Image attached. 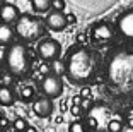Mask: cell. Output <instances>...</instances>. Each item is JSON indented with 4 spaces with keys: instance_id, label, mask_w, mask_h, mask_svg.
I'll return each mask as SVG.
<instances>
[{
    "instance_id": "8",
    "label": "cell",
    "mask_w": 133,
    "mask_h": 132,
    "mask_svg": "<svg viewBox=\"0 0 133 132\" xmlns=\"http://www.w3.org/2000/svg\"><path fill=\"white\" fill-rule=\"evenodd\" d=\"M44 24H46V27L51 29V31H63L68 22H66V16L63 14V10H55L53 9L46 16Z\"/></svg>"
},
{
    "instance_id": "4",
    "label": "cell",
    "mask_w": 133,
    "mask_h": 132,
    "mask_svg": "<svg viewBox=\"0 0 133 132\" xmlns=\"http://www.w3.org/2000/svg\"><path fill=\"white\" fill-rule=\"evenodd\" d=\"M16 33L24 41H34L44 33V24L34 16H21L16 22Z\"/></svg>"
},
{
    "instance_id": "32",
    "label": "cell",
    "mask_w": 133,
    "mask_h": 132,
    "mask_svg": "<svg viewBox=\"0 0 133 132\" xmlns=\"http://www.w3.org/2000/svg\"><path fill=\"white\" fill-rule=\"evenodd\" d=\"M0 118H2V112H0Z\"/></svg>"
},
{
    "instance_id": "5",
    "label": "cell",
    "mask_w": 133,
    "mask_h": 132,
    "mask_svg": "<svg viewBox=\"0 0 133 132\" xmlns=\"http://www.w3.org/2000/svg\"><path fill=\"white\" fill-rule=\"evenodd\" d=\"M41 88H43V93L48 98H53V100L62 96L63 93V82L60 79V76H55V74H48L41 82Z\"/></svg>"
},
{
    "instance_id": "29",
    "label": "cell",
    "mask_w": 133,
    "mask_h": 132,
    "mask_svg": "<svg viewBox=\"0 0 133 132\" xmlns=\"http://www.w3.org/2000/svg\"><path fill=\"white\" fill-rule=\"evenodd\" d=\"M128 118H133V110H131V112L128 113Z\"/></svg>"
},
{
    "instance_id": "23",
    "label": "cell",
    "mask_w": 133,
    "mask_h": 132,
    "mask_svg": "<svg viewBox=\"0 0 133 132\" xmlns=\"http://www.w3.org/2000/svg\"><path fill=\"white\" fill-rule=\"evenodd\" d=\"M75 21H77V17H75L74 14H68V16H66V22H68V24H74Z\"/></svg>"
},
{
    "instance_id": "19",
    "label": "cell",
    "mask_w": 133,
    "mask_h": 132,
    "mask_svg": "<svg viewBox=\"0 0 133 132\" xmlns=\"http://www.w3.org/2000/svg\"><path fill=\"white\" fill-rule=\"evenodd\" d=\"M21 96H22L24 101H28L32 98V88L31 86H26V88H22V93H21Z\"/></svg>"
},
{
    "instance_id": "27",
    "label": "cell",
    "mask_w": 133,
    "mask_h": 132,
    "mask_svg": "<svg viewBox=\"0 0 133 132\" xmlns=\"http://www.w3.org/2000/svg\"><path fill=\"white\" fill-rule=\"evenodd\" d=\"M24 132H38V130H36L34 127H29V125H28V127H26V130H24Z\"/></svg>"
},
{
    "instance_id": "30",
    "label": "cell",
    "mask_w": 133,
    "mask_h": 132,
    "mask_svg": "<svg viewBox=\"0 0 133 132\" xmlns=\"http://www.w3.org/2000/svg\"><path fill=\"white\" fill-rule=\"evenodd\" d=\"M5 4V0H0V9H2V5Z\"/></svg>"
},
{
    "instance_id": "10",
    "label": "cell",
    "mask_w": 133,
    "mask_h": 132,
    "mask_svg": "<svg viewBox=\"0 0 133 132\" xmlns=\"http://www.w3.org/2000/svg\"><path fill=\"white\" fill-rule=\"evenodd\" d=\"M118 29L125 38L133 39V10L125 12L119 19H118Z\"/></svg>"
},
{
    "instance_id": "7",
    "label": "cell",
    "mask_w": 133,
    "mask_h": 132,
    "mask_svg": "<svg viewBox=\"0 0 133 132\" xmlns=\"http://www.w3.org/2000/svg\"><path fill=\"white\" fill-rule=\"evenodd\" d=\"M90 36H92V39H94L97 45H108V43L113 39L114 31H113V27H111L109 24L99 22L90 29Z\"/></svg>"
},
{
    "instance_id": "24",
    "label": "cell",
    "mask_w": 133,
    "mask_h": 132,
    "mask_svg": "<svg viewBox=\"0 0 133 132\" xmlns=\"http://www.w3.org/2000/svg\"><path fill=\"white\" fill-rule=\"evenodd\" d=\"M39 72H41V74H48V72H50V67L48 65H41L39 67Z\"/></svg>"
},
{
    "instance_id": "11",
    "label": "cell",
    "mask_w": 133,
    "mask_h": 132,
    "mask_svg": "<svg viewBox=\"0 0 133 132\" xmlns=\"http://www.w3.org/2000/svg\"><path fill=\"white\" fill-rule=\"evenodd\" d=\"M0 17H2V21L7 24H14L17 22V19H19V10H17L16 5L12 4H4L2 5V9H0Z\"/></svg>"
},
{
    "instance_id": "12",
    "label": "cell",
    "mask_w": 133,
    "mask_h": 132,
    "mask_svg": "<svg viewBox=\"0 0 133 132\" xmlns=\"http://www.w3.org/2000/svg\"><path fill=\"white\" fill-rule=\"evenodd\" d=\"M12 39H14V29L10 27V24H7V22L0 24V45L2 47L10 45Z\"/></svg>"
},
{
    "instance_id": "1",
    "label": "cell",
    "mask_w": 133,
    "mask_h": 132,
    "mask_svg": "<svg viewBox=\"0 0 133 132\" xmlns=\"http://www.w3.org/2000/svg\"><path fill=\"white\" fill-rule=\"evenodd\" d=\"M108 81L118 91H128L133 86V53L131 51H116L111 57L106 69Z\"/></svg>"
},
{
    "instance_id": "2",
    "label": "cell",
    "mask_w": 133,
    "mask_h": 132,
    "mask_svg": "<svg viewBox=\"0 0 133 132\" xmlns=\"http://www.w3.org/2000/svg\"><path fill=\"white\" fill-rule=\"evenodd\" d=\"M96 55L87 48H75L66 58V74L75 84H85L96 76Z\"/></svg>"
},
{
    "instance_id": "15",
    "label": "cell",
    "mask_w": 133,
    "mask_h": 132,
    "mask_svg": "<svg viewBox=\"0 0 133 132\" xmlns=\"http://www.w3.org/2000/svg\"><path fill=\"white\" fill-rule=\"evenodd\" d=\"M34 12H46L51 7V0H31Z\"/></svg>"
},
{
    "instance_id": "6",
    "label": "cell",
    "mask_w": 133,
    "mask_h": 132,
    "mask_svg": "<svg viewBox=\"0 0 133 132\" xmlns=\"http://www.w3.org/2000/svg\"><path fill=\"white\" fill-rule=\"evenodd\" d=\"M60 53H62V47H60V43L56 39H44V41H41L38 45V55L46 62H51V60L58 58Z\"/></svg>"
},
{
    "instance_id": "28",
    "label": "cell",
    "mask_w": 133,
    "mask_h": 132,
    "mask_svg": "<svg viewBox=\"0 0 133 132\" xmlns=\"http://www.w3.org/2000/svg\"><path fill=\"white\" fill-rule=\"evenodd\" d=\"M128 125H130V127H133V118H128Z\"/></svg>"
},
{
    "instance_id": "25",
    "label": "cell",
    "mask_w": 133,
    "mask_h": 132,
    "mask_svg": "<svg viewBox=\"0 0 133 132\" xmlns=\"http://www.w3.org/2000/svg\"><path fill=\"white\" fill-rule=\"evenodd\" d=\"M89 94H90V89H89V88H85V89H84L82 93H80V96H82V98H85V96H89Z\"/></svg>"
},
{
    "instance_id": "18",
    "label": "cell",
    "mask_w": 133,
    "mask_h": 132,
    "mask_svg": "<svg viewBox=\"0 0 133 132\" xmlns=\"http://www.w3.org/2000/svg\"><path fill=\"white\" fill-rule=\"evenodd\" d=\"M26 127H28V122L24 120V118H17V120L14 122V129H16L17 132H24Z\"/></svg>"
},
{
    "instance_id": "13",
    "label": "cell",
    "mask_w": 133,
    "mask_h": 132,
    "mask_svg": "<svg viewBox=\"0 0 133 132\" xmlns=\"http://www.w3.org/2000/svg\"><path fill=\"white\" fill-rule=\"evenodd\" d=\"M14 101H16L14 91L10 88H7V86H0V105L2 106H12Z\"/></svg>"
},
{
    "instance_id": "9",
    "label": "cell",
    "mask_w": 133,
    "mask_h": 132,
    "mask_svg": "<svg viewBox=\"0 0 133 132\" xmlns=\"http://www.w3.org/2000/svg\"><path fill=\"white\" fill-rule=\"evenodd\" d=\"M32 112H34V115L39 117V118L50 117L51 113H53V101H51V98H48L46 94H44L43 98H38V100L32 103Z\"/></svg>"
},
{
    "instance_id": "17",
    "label": "cell",
    "mask_w": 133,
    "mask_h": 132,
    "mask_svg": "<svg viewBox=\"0 0 133 132\" xmlns=\"http://www.w3.org/2000/svg\"><path fill=\"white\" fill-rule=\"evenodd\" d=\"M68 132H87V130H85V125L82 122H74V124H70Z\"/></svg>"
},
{
    "instance_id": "20",
    "label": "cell",
    "mask_w": 133,
    "mask_h": 132,
    "mask_svg": "<svg viewBox=\"0 0 133 132\" xmlns=\"http://www.w3.org/2000/svg\"><path fill=\"white\" fill-rule=\"evenodd\" d=\"M51 7L55 10H63L65 9V0H51Z\"/></svg>"
},
{
    "instance_id": "3",
    "label": "cell",
    "mask_w": 133,
    "mask_h": 132,
    "mask_svg": "<svg viewBox=\"0 0 133 132\" xmlns=\"http://www.w3.org/2000/svg\"><path fill=\"white\" fill-rule=\"evenodd\" d=\"M7 69L12 76L16 77H24V76L29 74L32 65L31 55H29V50L24 47L22 43H16L12 45L10 48L7 50Z\"/></svg>"
},
{
    "instance_id": "22",
    "label": "cell",
    "mask_w": 133,
    "mask_h": 132,
    "mask_svg": "<svg viewBox=\"0 0 133 132\" xmlns=\"http://www.w3.org/2000/svg\"><path fill=\"white\" fill-rule=\"evenodd\" d=\"M82 100H84V98L80 96V94H77V96H74V105H82Z\"/></svg>"
},
{
    "instance_id": "14",
    "label": "cell",
    "mask_w": 133,
    "mask_h": 132,
    "mask_svg": "<svg viewBox=\"0 0 133 132\" xmlns=\"http://www.w3.org/2000/svg\"><path fill=\"white\" fill-rule=\"evenodd\" d=\"M50 70H51V74L62 77V76L66 72V65L60 60V58H55V60H51V64H50Z\"/></svg>"
},
{
    "instance_id": "16",
    "label": "cell",
    "mask_w": 133,
    "mask_h": 132,
    "mask_svg": "<svg viewBox=\"0 0 133 132\" xmlns=\"http://www.w3.org/2000/svg\"><path fill=\"white\" fill-rule=\"evenodd\" d=\"M108 132H123V125L118 120H109L108 122Z\"/></svg>"
},
{
    "instance_id": "26",
    "label": "cell",
    "mask_w": 133,
    "mask_h": 132,
    "mask_svg": "<svg viewBox=\"0 0 133 132\" xmlns=\"http://www.w3.org/2000/svg\"><path fill=\"white\" fill-rule=\"evenodd\" d=\"M7 118H4V117H2V118H0V127H7Z\"/></svg>"
},
{
    "instance_id": "31",
    "label": "cell",
    "mask_w": 133,
    "mask_h": 132,
    "mask_svg": "<svg viewBox=\"0 0 133 132\" xmlns=\"http://www.w3.org/2000/svg\"><path fill=\"white\" fill-rule=\"evenodd\" d=\"M0 76H2V64H0Z\"/></svg>"
},
{
    "instance_id": "21",
    "label": "cell",
    "mask_w": 133,
    "mask_h": 132,
    "mask_svg": "<svg viewBox=\"0 0 133 132\" xmlns=\"http://www.w3.org/2000/svg\"><path fill=\"white\" fill-rule=\"evenodd\" d=\"M72 115H75V117L80 115V105H74L72 106Z\"/></svg>"
}]
</instances>
